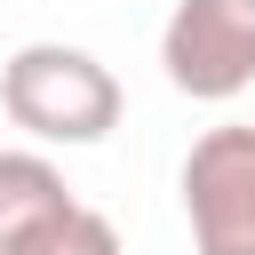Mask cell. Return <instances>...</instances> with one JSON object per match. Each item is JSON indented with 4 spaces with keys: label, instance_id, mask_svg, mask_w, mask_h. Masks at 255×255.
Returning <instances> with one entry per match:
<instances>
[{
    "label": "cell",
    "instance_id": "5",
    "mask_svg": "<svg viewBox=\"0 0 255 255\" xmlns=\"http://www.w3.org/2000/svg\"><path fill=\"white\" fill-rule=\"evenodd\" d=\"M16 255H120V231H112L96 207H72L64 223H48L40 239H24Z\"/></svg>",
    "mask_w": 255,
    "mask_h": 255
},
{
    "label": "cell",
    "instance_id": "1",
    "mask_svg": "<svg viewBox=\"0 0 255 255\" xmlns=\"http://www.w3.org/2000/svg\"><path fill=\"white\" fill-rule=\"evenodd\" d=\"M0 112L32 143H104L120 128V80L72 40H32L0 64Z\"/></svg>",
    "mask_w": 255,
    "mask_h": 255
},
{
    "label": "cell",
    "instance_id": "3",
    "mask_svg": "<svg viewBox=\"0 0 255 255\" xmlns=\"http://www.w3.org/2000/svg\"><path fill=\"white\" fill-rule=\"evenodd\" d=\"M183 215L199 255H255V128H207L183 159Z\"/></svg>",
    "mask_w": 255,
    "mask_h": 255
},
{
    "label": "cell",
    "instance_id": "4",
    "mask_svg": "<svg viewBox=\"0 0 255 255\" xmlns=\"http://www.w3.org/2000/svg\"><path fill=\"white\" fill-rule=\"evenodd\" d=\"M80 199H72V183H64V167L48 151H0V255H16L24 239H40Z\"/></svg>",
    "mask_w": 255,
    "mask_h": 255
},
{
    "label": "cell",
    "instance_id": "2",
    "mask_svg": "<svg viewBox=\"0 0 255 255\" xmlns=\"http://www.w3.org/2000/svg\"><path fill=\"white\" fill-rule=\"evenodd\" d=\"M167 88L191 104H231L255 88V0H175L159 32Z\"/></svg>",
    "mask_w": 255,
    "mask_h": 255
}]
</instances>
